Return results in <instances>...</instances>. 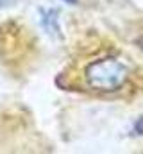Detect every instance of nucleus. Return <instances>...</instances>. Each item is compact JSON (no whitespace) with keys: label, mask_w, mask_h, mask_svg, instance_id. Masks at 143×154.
Instances as JSON below:
<instances>
[{"label":"nucleus","mask_w":143,"mask_h":154,"mask_svg":"<svg viewBox=\"0 0 143 154\" xmlns=\"http://www.w3.org/2000/svg\"><path fill=\"white\" fill-rule=\"evenodd\" d=\"M127 77L129 68L116 57H102L91 61L84 68V81L93 91H116L127 82Z\"/></svg>","instance_id":"obj_1"},{"label":"nucleus","mask_w":143,"mask_h":154,"mask_svg":"<svg viewBox=\"0 0 143 154\" xmlns=\"http://www.w3.org/2000/svg\"><path fill=\"white\" fill-rule=\"evenodd\" d=\"M41 25L43 29L52 34V36H57L59 34V11L56 7H47V9H41Z\"/></svg>","instance_id":"obj_2"},{"label":"nucleus","mask_w":143,"mask_h":154,"mask_svg":"<svg viewBox=\"0 0 143 154\" xmlns=\"http://www.w3.org/2000/svg\"><path fill=\"white\" fill-rule=\"evenodd\" d=\"M134 131L138 133V134H143V116L136 122V125H134Z\"/></svg>","instance_id":"obj_3"},{"label":"nucleus","mask_w":143,"mask_h":154,"mask_svg":"<svg viewBox=\"0 0 143 154\" xmlns=\"http://www.w3.org/2000/svg\"><path fill=\"white\" fill-rule=\"evenodd\" d=\"M16 0H0V7H11Z\"/></svg>","instance_id":"obj_4"},{"label":"nucleus","mask_w":143,"mask_h":154,"mask_svg":"<svg viewBox=\"0 0 143 154\" xmlns=\"http://www.w3.org/2000/svg\"><path fill=\"white\" fill-rule=\"evenodd\" d=\"M63 2H66V4H70V5H75V4H77V0H63Z\"/></svg>","instance_id":"obj_5"}]
</instances>
